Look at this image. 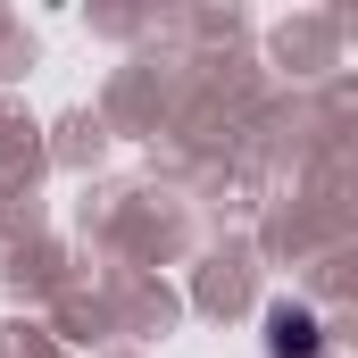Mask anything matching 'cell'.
Instances as JSON below:
<instances>
[{"label":"cell","mask_w":358,"mask_h":358,"mask_svg":"<svg viewBox=\"0 0 358 358\" xmlns=\"http://www.w3.org/2000/svg\"><path fill=\"white\" fill-rule=\"evenodd\" d=\"M267 350H275V358H317V350H325V334H317L308 308L275 300V308H267Z\"/></svg>","instance_id":"obj_1"}]
</instances>
